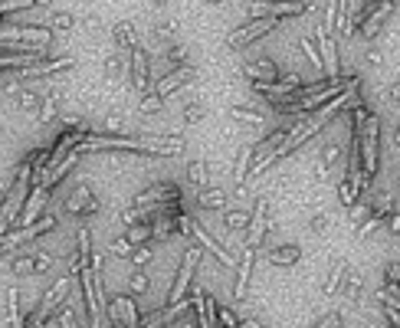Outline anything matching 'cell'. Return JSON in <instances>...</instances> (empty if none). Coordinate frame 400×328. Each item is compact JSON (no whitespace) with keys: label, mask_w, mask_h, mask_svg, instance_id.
<instances>
[{"label":"cell","mask_w":400,"mask_h":328,"mask_svg":"<svg viewBox=\"0 0 400 328\" xmlns=\"http://www.w3.org/2000/svg\"><path fill=\"white\" fill-rule=\"evenodd\" d=\"M13 105L20 109V112H37L39 109V92L33 86H20L13 92Z\"/></svg>","instance_id":"obj_30"},{"label":"cell","mask_w":400,"mask_h":328,"mask_svg":"<svg viewBox=\"0 0 400 328\" xmlns=\"http://www.w3.org/2000/svg\"><path fill=\"white\" fill-rule=\"evenodd\" d=\"M394 10H397V3H390V0L377 3L374 13H371V17H367V20L361 24V37H364V43H374V37L381 33V26L388 24V17H390Z\"/></svg>","instance_id":"obj_20"},{"label":"cell","mask_w":400,"mask_h":328,"mask_svg":"<svg viewBox=\"0 0 400 328\" xmlns=\"http://www.w3.org/2000/svg\"><path fill=\"white\" fill-rule=\"evenodd\" d=\"M7 318H10V328H26L20 316V289H7Z\"/></svg>","instance_id":"obj_34"},{"label":"cell","mask_w":400,"mask_h":328,"mask_svg":"<svg viewBox=\"0 0 400 328\" xmlns=\"http://www.w3.org/2000/svg\"><path fill=\"white\" fill-rule=\"evenodd\" d=\"M384 286H400V263L397 259H390L384 266Z\"/></svg>","instance_id":"obj_50"},{"label":"cell","mask_w":400,"mask_h":328,"mask_svg":"<svg viewBox=\"0 0 400 328\" xmlns=\"http://www.w3.org/2000/svg\"><path fill=\"white\" fill-rule=\"evenodd\" d=\"M394 152H400V122L394 125Z\"/></svg>","instance_id":"obj_60"},{"label":"cell","mask_w":400,"mask_h":328,"mask_svg":"<svg viewBox=\"0 0 400 328\" xmlns=\"http://www.w3.org/2000/svg\"><path fill=\"white\" fill-rule=\"evenodd\" d=\"M367 63L381 66V50H377V46H367Z\"/></svg>","instance_id":"obj_59"},{"label":"cell","mask_w":400,"mask_h":328,"mask_svg":"<svg viewBox=\"0 0 400 328\" xmlns=\"http://www.w3.org/2000/svg\"><path fill=\"white\" fill-rule=\"evenodd\" d=\"M164 60L174 66V69H181V66H188L184 60H188V46H181V43H171L167 50H164Z\"/></svg>","instance_id":"obj_42"},{"label":"cell","mask_w":400,"mask_h":328,"mask_svg":"<svg viewBox=\"0 0 400 328\" xmlns=\"http://www.w3.org/2000/svg\"><path fill=\"white\" fill-rule=\"evenodd\" d=\"M230 115H233L237 122H243V125H253V128L266 125V112H256V109H250V105H233Z\"/></svg>","instance_id":"obj_31"},{"label":"cell","mask_w":400,"mask_h":328,"mask_svg":"<svg viewBox=\"0 0 400 328\" xmlns=\"http://www.w3.org/2000/svg\"><path fill=\"white\" fill-rule=\"evenodd\" d=\"M239 328H269V325L260 322V318H239Z\"/></svg>","instance_id":"obj_58"},{"label":"cell","mask_w":400,"mask_h":328,"mask_svg":"<svg viewBox=\"0 0 400 328\" xmlns=\"http://www.w3.org/2000/svg\"><path fill=\"white\" fill-rule=\"evenodd\" d=\"M181 112H184V115H181V118H184V125H197L200 118L207 115V109H203L200 102H188V105H184Z\"/></svg>","instance_id":"obj_44"},{"label":"cell","mask_w":400,"mask_h":328,"mask_svg":"<svg viewBox=\"0 0 400 328\" xmlns=\"http://www.w3.org/2000/svg\"><path fill=\"white\" fill-rule=\"evenodd\" d=\"M200 263H203V250H200V246H188V250H184V259H181V269H177V276H174V286H171L164 302L177 305L188 299V289H190V282H194V273H197Z\"/></svg>","instance_id":"obj_4"},{"label":"cell","mask_w":400,"mask_h":328,"mask_svg":"<svg viewBox=\"0 0 400 328\" xmlns=\"http://www.w3.org/2000/svg\"><path fill=\"white\" fill-rule=\"evenodd\" d=\"M10 273L17 276H33V253H20L10 259Z\"/></svg>","instance_id":"obj_41"},{"label":"cell","mask_w":400,"mask_h":328,"mask_svg":"<svg viewBox=\"0 0 400 328\" xmlns=\"http://www.w3.org/2000/svg\"><path fill=\"white\" fill-rule=\"evenodd\" d=\"M384 102H388V105H400V79L384 86Z\"/></svg>","instance_id":"obj_51"},{"label":"cell","mask_w":400,"mask_h":328,"mask_svg":"<svg viewBox=\"0 0 400 328\" xmlns=\"http://www.w3.org/2000/svg\"><path fill=\"white\" fill-rule=\"evenodd\" d=\"M181 201V188L171 184V181H161V184H151V188L138 190L131 197V207L135 210H151V207H164V203Z\"/></svg>","instance_id":"obj_7"},{"label":"cell","mask_w":400,"mask_h":328,"mask_svg":"<svg viewBox=\"0 0 400 328\" xmlns=\"http://www.w3.org/2000/svg\"><path fill=\"white\" fill-rule=\"evenodd\" d=\"M266 214H269V201H266V197H256L253 217H250V240H246L250 250H260V243H263V237H266V227H269Z\"/></svg>","instance_id":"obj_18"},{"label":"cell","mask_w":400,"mask_h":328,"mask_svg":"<svg viewBox=\"0 0 400 328\" xmlns=\"http://www.w3.org/2000/svg\"><path fill=\"white\" fill-rule=\"evenodd\" d=\"M345 325V312H325V316L318 318V322H312L309 328H341Z\"/></svg>","instance_id":"obj_47"},{"label":"cell","mask_w":400,"mask_h":328,"mask_svg":"<svg viewBox=\"0 0 400 328\" xmlns=\"http://www.w3.org/2000/svg\"><path fill=\"white\" fill-rule=\"evenodd\" d=\"M341 154H345V145L338 138H328L325 145H322V152H318V181H325V177L335 171Z\"/></svg>","instance_id":"obj_22"},{"label":"cell","mask_w":400,"mask_h":328,"mask_svg":"<svg viewBox=\"0 0 400 328\" xmlns=\"http://www.w3.org/2000/svg\"><path fill=\"white\" fill-rule=\"evenodd\" d=\"M250 217H253V210H246V207H226L224 227L230 230V233H243V230H250Z\"/></svg>","instance_id":"obj_24"},{"label":"cell","mask_w":400,"mask_h":328,"mask_svg":"<svg viewBox=\"0 0 400 328\" xmlns=\"http://www.w3.org/2000/svg\"><path fill=\"white\" fill-rule=\"evenodd\" d=\"M197 203L203 210H226V190L210 184L207 190H197Z\"/></svg>","instance_id":"obj_28"},{"label":"cell","mask_w":400,"mask_h":328,"mask_svg":"<svg viewBox=\"0 0 400 328\" xmlns=\"http://www.w3.org/2000/svg\"><path fill=\"white\" fill-rule=\"evenodd\" d=\"M128 289H131V295H145V292L151 289V276L145 273V269H131V276H128Z\"/></svg>","instance_id":"obj_39"},{"label":"cell","mask_w":400,"mask_h":328,"mask_svg":"<svg viewBox=\"0 0 400 328\" xmlns=\"http://www.w3.org/2000/svg\"><path fill=\"white\" fill-rule=\"evenodd\" d=\"M188 184L190 188H197V190L210 188V167H207V161H200V158L188 161Z\"/></svg>","instance_id":"obj_25"},{"label":"cell","mask_w":400,"mask_h":328,"mask_svg":"<svg viewBox=\"0 0 400 328\" xmlns=\"http://www.w3.org/2000/svg\"><path fill=\"white\" fill-rule=\"evenodd\" d=\"M33 253V276H46L53 266H56V256L46 250H30Z\"/></svg>","instance_id":"obj_38"},{"label":"cell","mask_w":400,"mask_h":328,"mask_svg":"<svg viewBox=\"0 0 400 328\" xmlns=\"http://www.w3.org/2000/svg\"><path fill=\"white\" fill-rule=\"evenodd\" d=\"M73 282H75L73 273H69V276H60V279H56L50 289L43 292V299H39L37 309H33V312H30V316L24 318L26 328H46V322H50V318L66 305L69 292H73Z\"/></svg>","instance_id":"obj_1"},{"label":"cell","mask_w":400,"mask_h":328,"mask_svg":"<svg viewBox=\"0 0 400 328\" xmlns=\"http://www.w3.org/2000/svg\"><path fill=\"white\" fill-rule=\"evenodd\" d=\"M367 217H371V207H351V224H358V227H361L364 220H367Z\"/></svg>","instance_id":"obj_55"},{"label":"cell","mask_w":400,"mask_h":328,"mask_svg":"<svg viewBox=\"0 0 400 328\" xmlns=\"http://www.w3.org/2000/svg\"><path fill=\"white\" fill-rule=\"evenodd\" d=\"M56 115H60V95H56V92H50V95L43 99V109H39L37 122H39V125H50Z\"/></svg>","instance_id":"obj_37"},{"label":"cell","mask_w":400,"mask_h":328,"mask_svg":"<svg viewBox=\"0 0 400 328\" xmlns=\"http://www.w3.org/2000/svg\"><path fill=\"white\" fill-rule=\"evenodd\" d=\"M145 138V154H181L184 138L181 135H141Z\"/></svg>","instance_id":"obj_21"},{"label":"cell","mask_w":400,"mask_h":328,"mask_svg":"<svg viewBox=\"0 0 400 328\" xmlns=\"http://www.w3.org/2000/svg\"><path fill=\"white\" fill-rule=\"evenodd\" d=\"M256 259H260V250H250V246H243V253L237 256V279H233V295L237 299H243L246 289H250V276Z\"/></svg>","instance_id":"obj_17"},{"label":"cell","mask_w":400,"mask_h":328,"mask_svg":"<svg viewBox=\"0 0 400 328\" xmlns=\"http://www.w3.org/2000/svg\"><path fill=\"white\" fill-rule=\"evenodd\" d=\"M390 328H397V325H390Z\"/></svg>","instance_id":"obj_62"},{"label":"cell","mask_w":400,"mask_h":328,"mask_svg":"<svg viewBox=\"0 0 400 328\" xmlns=\"http://www.w3.org/2000/svg\"><path fill=\"white\" fill-rule=\"evenodd\" d=\"M397 190H400V174H397Z\"/></svg>","instance_id":"obj_61"},{"label":"cell","mask_w":400,"mask_h":328,"mask_svg":"<svg viewBox=\"0 0 400 328\" xmlns=\"http://www.w3.org/2000/svg\"><path fill=\"white\" fill-rule=\"evenodd\" d=\"M250 167H253V145H243V148H239V154H237V164H233V184H237V188H243V184H246Z\"/></svg>","instance_id":"obj_27"},{"label":"cell","mask_w":400,"mask_h":328,"mask_svg":"<svg viewBox=\"0 0 400 328\" xmlns=\"http://www.w3.org/2000/svg\"><path fill=\"white\" fill-rule=\"evenodd\" d=\"M348 276V263H335L328 269L325 282H322V295H341V282Z\"/></svg>","instance_id":"obj_26"},{"label":"cell","mask_w":400,"mask_h":328,"mask_svg":"<svg viewBox=\"0 0 400 328\" xmlns=\"http://www.w3.org/2000/svg\"><path fill=\"white\" fill-rule=\"evenodd\" d=\"M105 322H109V328H141V312L135 305V295H109Z\"/></svg>","instance_id":"obj_5"},{"label":"cell","mask_w":400,"mask_h":328,"mask_svg":"<svg viewBox=\"0 0 400 328\" xmlns=\"http://www.w3.org/2000/svg\"><path fill=\"white\" fill-rule=\"evenodd\" d=\"M194 76H197V69H194L190 63H188V66H181V69H171L167 76H161L158 82H154V95H158L161 102H164V99H171L177 89H184Z\"/></svg>","instance_id":"obj_15"},{"label":"cell","mask_w":400,"mask_h":328,"mask_svg":"<svg viewBox=\"0 0 400 328\" xmlns=\"http://www.w3.org/2000/svg\"><path fill=\"white\" fill-rule=\"evenodd\" d=\"M367 184H371V181H367L361 171H345V174L338 177V203H341V207H358Z\"/></svg>","instance_id":"obj_10"},{"label":"cell","mask_w":400,"mask_h":328,"mask_svg":"<svg viewBox=\"0 0 400 328\" xmlns=\"http://www.w3.org/2000/svg\"><path fill=\"white\" fill-rule=\"evenodd\" d=\"M361 289H364V273L348 266V276H345V282H341V295L351 299V302H358V299H361Z\"/></svg>","instance_id":"obj_29"},{"label":"cell","mask_w":400,"mask_h":328,"mask_svg":"<svg viewBox=\"0 0 400 328\" xmlns=\"http://www.w3.org/2000/svg\"><path fill=\"white\" fill-rule=\"evenodd\" d=\"M174 328H200V325H197V318H194V312H188V316L177 318V325H174Z\"/></svg>","instance_id":"obj_56"},{"label":"cell","mask_w":400,"mask_h":328,"mask_svg":"<svg viewBox=\"0 0 400 328\" xmlns=\"http://www.w3.org/2000/svg\"><path fill=\"white\" fill-rule=\"evenodd\" d=\"M13 250H17V246L10 243V237H7V233H0V256H10Z\"/></svg>","instance_id":"obj_57"},{"label":"cell","mask_w":400,"mask_h":328,"mask_svg":"<svg viewBox=\"0 0 400 328\" xmlns=\"http://www.w3.org/2000/svg\"><path fill=\"white\" fill-rule=\"evenodd\" d=\"M56 328H82V322H79V312H75L73 305H63L60 312H56Z\"/></svg>","instance_id":"obj_40"},{"label":"cell","mask_w":400,"mask_h":328,"mask_svg":"<svg viewBox=\"0 0 400 328\" xmlns=\"http://www.w3.org/2000/svg\"><path fill=\"white\" fill-rule=\"evenodd\" d=\"M125 69L131 73V60H128L125 53H112V56L105 60V76H109V79H118Z\"/></svg>","instance_id":"obj_35"},{"label":"cell","mask_w":400,"mask_h":328,"mask_svg":"<svg viewBox=\"0 0 400 328\" xmlns=\"http://www.w3.org/2000/svg\"><path fill=\"white\" fill-rule=\"evenodd\" d=\"M109 253H112V256H118V259H131V256H135V246H131L125 237H115V240L109 243Z\"/></svg>","instance_id":"obj_43"},{"label":"cell","mask_w":400,"mask_h":328,"mask_svg":"<svg viewBox=\"0 0 400 328\" xmlns=\"http://www.w3.org/2000/svg\"><path fill=\"white\" fill-rule=\"evenodd\" d=\"M217 328H239L237 312L226 309V305H217Z\"/></svg>","instance_id":"obj_46"},{"label":"cell","mask_w":400,"mask_h":328,"mask_svg":"<svg viewBox=\"0 0 400 328\" xmlns=\"http://www.w3.org/2000/svg\"><path fill=\"white\" fill-rule=\"evenodd\" d=\"M53 197V188H46V184H37V188L30 190V197H26L24 210H20V217H17V230L24 227H33L39 217L46 214V203H50Z\"/></svg>","instance_id":"obj_8"},{"label":"cell","mask_w":400,"mask_h":328,"mask_svg":"<svg viewBox=\"0 0 400 328\" xmlns=\"http://www.w3.org/2000/svg\"><path fill=\"white\" fill-rule=\"evenodd\" d=\"M358 148H361V174L367 181H374L377 177V164H381V115L371 112L367 115V122H364L361 135H358Z\"/></svg>","instance_id":"obj_3"},{"label":"cell","mask_w":400,"mask_h":328,"mask_svg":"<svg viewBox=\"0 0 400 328\" xmlns=\"http://www.w3.org/2000/svg\"><path fill=\"white\" fill-rule=\"evenodd\" d=\"M275 26H279V20H273V17H263V20H246V24L237 26V30L226 37V46H230V50H246V46L256 43V39H263L266 33H273Z\"/></svg>","instance_id":"obj_6"},{"label":"cell","mask_w":400,"mask_h":328,"mask_svg":"<svg viewBox=\"0 0 400 328\" xmlns=\"http://www.w3.org/2000/svg\"><path fill=\"white\" fill-rule=\"evenodd\" d=\"M331 33H335V37H348V33H351V10H348V3H338V7H335V26H331Z\"/></svg>","instance_id":"obj_36"},{"label":"cell","mask_w":400,"mask_h":328,"mask_svg":"<svg viewBox=\"0 0 400 328\" xmlns=\"http://www.w3.org/2000/svg\"><path fill=\"white\" fill-rule=\"evenodd\" d=\"M131 82H135L138 95H148L154 92V82H151V56L141 46L131 53Z\"/></svg>","instance_id":"obj_16"},{"label":"cell","mask_w":400,"mask_h":328,"mask_svg":"<svg viewBox=\"0 0 400 328\" xmlns=\"http://www.w3.org/2000/svg\"><path fill=\"white\" fill-rule=\"evenodd\" d=\"M263 259L269 266H296L302 259V246L299 243H273L263 250Z\"/></svg>","instance_id":"obj_19"},{"label":"cell","mask_w":400,"mask_h":328,"mask_svg":"<svg viewBox=\"0 0 400 328\" xmlns=\"http://www.w3.org/2000/svg\"><path fill=\"white\" fill-rule=\"evenodd\" d=\"M384 227H388L390 237H400V210H390V214L384 217Z\"/></svg>","instance_id":"obj_53"},{"label":"cell","mask_w":400,"mask_h":328,"mask_svg":"<svg viewBox=\"0 0 400 328\" xmlns=\"http://www.w3.org/2000/svg\"><path fill=\"white\" fill-rule=\"evenodd\" d=\"M73 66H75L73 56H60V60H39V63L26 66V69H17V82H20V79L39 82V79L56 76V73H66V69H73Z\"/></svg>","instance_id":"obj_11"},{"label":"cell","mask_w":400,"mask_h":328,"mask_svg":"<svg viewBox=\"0 0 400 328\" xmlns=\"http://www.w3.org/2000/svg\"><path fill=\"white\" fill-rule=\"evenodd\" d=\"M164 102L154 95V92H148V95H141V112H158Z\"/></svg>","instance_id":"obj_54"},{"label":"cell","mask_w":400,"mask_h":328,"mask_svg":"<svg viewBox=\"0 0 400 328\" xmlns=\"http://www.w3.org/2000/svg\"><path fill=\"white\" fill-rule=\"evenodd\" d=\"M63 210H66V214H82V217H89V214H99L102 203H99V197L92 194V188H89V184H75L73 194L66 197Z\"/></svg>","instance_id":"obj_13"},{"label":"cell","mask_w":400,"mask_h":328,"mask_svg":"<svg viewBox=\"0 0 400 328\" xmlns=\"http://www.w3.org/2000/svg\"><path fill=\"white\" fill-rule=\"evenodd\" d=\"M112 43H115V53H125V56H131V53L141 46V43H138V30L128 24V20L112 26Z\"/></svg>","instance_id":"obj_23"},{"label":"cell","mask_w":400,"mask_h":328,"mask_svg":"<svg viewBox=\"0 0 400 328\" xmlns=\"http://www.w3.org/2000/svg\"><path fill=\"white\" fill-rule=\"evenodd\" d=\"M299 50L305 53V60L315 66V73H318V76H325V69H322V53H318V46H315L312 33H302V37H299Z\"/></svg>","instance_id":"obj_32"},{"label":"cell","mask_w":400,"mask_h":328,"mask_svg":"<svg viewBox=\"0 0 400 328\" xmlns=\"http://www.w3.org/2000/svg\"><path fill=\"white\" fill-rule=\"evenodd\" d=\"M190 233H194V240L200 243V250L213 253V259H217V263H224L226 269H237V256L226 250V246L217 240V237H210V233L203 230V224H200V220H190Z\"/></svg>","instance_id":"obj_9"},{"label":"cell","mask_w":400,"mask_h":328,"mask_svg":"<svg viewBox=\"0 0 400 328\" xmlns=\"http://www.w3.org/2000/svg\"><path fill=\"white\" fill-rule=\"evenodd\" d=\"M151 259H154V250H151V243H148V246H135V256H131L135 269H145Z\"/></svg>","instance_id":"obj_49"},{"label":"cell","mask_w":400,"mask_h":328,"mask_svg":"<svg viewBox=\"0 0 400 328\" xmlns=\"http://www.w3.org/2000/svg\"><path fill=\"white\" fill-rule=\"evenodd\" d=\"M377 227H384V217H381V214H371V217H367V220L361 224V227H358V237H361V240H367V237H371Z\"/></svg>","instance_id":"obj_48"},{"label":"cell","mask_w":400,"mask_h":328,"mask_svg":"<svg viewBox=\"0 0 400 328\" xmlns=\"http://www.w3.org/2000/svg\"><path fill=\"white\" fill-rule=\"evenodd\" d=\"M73 26H75V13H69V10L53 13V30H56V33H66V30H73Z\"/></svg>","instance_id":"obj_45"},{"label":"cell","mask_w":400,"mask_h":328,"mask_svg":"<svg viewBox=\"0 0 400 328\" xmlns=\"http://www.w3.org/2000/svg\"><path fill=\"white\" fill-rule=\"evenodd\" d=\"M243 76L250 79V86H273L282 73H279L275 60H269V56H256V60H246V63H243Z\"/></svg>","instance_id":"obj_12"},{"label":"cell","mask_w":400,"mask_h":328,"mask_svg":"<svg viewBox=\"0 0 400 328\" xmlns=\"http://www.w3.org/2000/svg\"><path fill=\"white\" fill-rule=\"evenodd\" d=\"M315 10V3H260V7H250V20H263V17H273V20H286V17H302V13Z\"/></svg>","instance_id":"obj_14"},{"label":"cell","mask_w":400,"mask_h":328,"mask_svg":"<svg viewBox=\"0 0 400 328\" xmlns=\"http://www.w3.org/2000/svg\"><path fill=\"white\" fill-rule=\"evenodd\" d=\"M309 230H312V233H325L328 230V214H312L309 217Z\"/></svg>","instance_id":"obj_52"},{"label":"cell","mask_w":400,"mask_h":328,"mask_svg":"<svg viewBox=\"0 0 400 328\" xmlns=\"http://www.w3.org/2000/svg\"><path fill=\"white\" fill-rule=\"evenodd\" d=\"M125 240L131 243V246H148V243L154 240V227H151V224H135V227L125 230Z\"/></svg>","instance_id":"obj_33"},{"label":"cell","mask_w":400,"mask_h":328,"mask_svg":"<svg viewBox=\"0 0 400 328\" xmlns=\"http://www.w3.org/2000/svg\"><path fill=\"white\" fill-rule=\"evenodd\" d=\"M335 7H338V3H325V17H322L318 30L312 33L315 46H318V53H322V69H325V79H338V76H341V66H338V46H335V39H331Z\"/></svg>","instance_id":"obj_2"}]
</instances>
